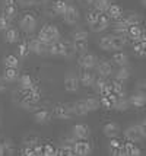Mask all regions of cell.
<instances>
[{
    "mask_svg": "<svg viewBox=\"0 0 146 156\" xmlns=\"http://www.w3.org/2000/svg\"><path fill=\"white\" fill-rule=\"evenodd\" d=\"M142 32H143V29H142L139 25H132V27H129V29H127L126 38H129L132 42L140 41V38H142Z\"/></svg>",
    "mask_w": 146,
    "mask_h": 156,
    "instance_id": "2e32d148",
    "label": "cell"
},
{
    "mask_svg": "<svg viewBox=\"0 0 146 156\" xmlns=\"http://www.w3.org/2000/svg\"><path fill=\"white\" fill-rule=\"evenodd\" d=\"M48 53L51 55H62L63 53V41H54L48 45Z\"/></svg>",
    "mask_w": 146,
    "mask_h": 156,
    "instance_id": "836d02e7",
    "label": "cell"
},
{
    "mask_svg": "<svg viewBox=\"0 0 146 156\" xmlns=\"http://www.w3.org/2000/svg\"><path fill=\"white\" fill-rule=\"evenodd\" d=\"M29 50L31 53H34L37 55H44L45 53H48V45L44 44L42 41H40L38 38H32V40L28 42Z\"/></svg>",
    "mask_w": 146,
    "mask_h": 156,
    "instance_id": "52a82bcc",
    "label": "cell"
},
{
    "mask_svg": "<svg viewBox=\"0 0 146 156\" xmlns=\"http://www.w3.org/2000/svg\"><path fill=\"white\" fill-rule=\"evenodd\" d=\"M19 77V72L18 69H12V67H5V72H3V79L9 83L12 82H16Z\"/></svg>",
    "mask_w": 146,
    "mask_h": 156,
    "instance_id": "f1b7e54d",
    "label": "cell"
},
{
    "mask_svg": "<svg viewBox=\"0 0 146 156\" xmlns=\"http://www.w3.org/2000/svg\"><path fill=\"white\" fill-rule=\"evenodd\" d=\"M94 89H95V92L99 94V95H107V94H111V90H110V82H107L105 77H98L94 80Z\"/></svg>",
    "mask_w": 146,
    "mask_h": 156,
    "instance_id": "30bf717a",
    "label": "cell"
},
{
    "mask_svg": "<svg viewBox=\"0 0 146 156\" xmlns=\"http://www.w3.org/2000/svg\"><path fill=\"white\" fill-rule=\"evenodd\" d=\"M88 31H84V29H77L73 34V40H79V41H88Z\"/></svg>",
    "mask_w": 146,
    "mask_h": 156,
    "instance_id": "c3c4849f",
    "label": "cell"
},
{
    "mask_svg": "<svg viewBox=\"0 0 146 156\" xmlns=\"http://www.w3.org/2000/svg\"><path fill=\"white\" fill-rule=\"evenodd\" d=\"M56 156H75V152L73 149H67V147H60L57 150Z\"/></svg>",
    "mask_w": 146,
    "mask_h": 156,
    "instance_id": "f907efd6",
    "label": "cell"
},
{
    "mask_svg": "<svg viewBox=\"0 0 146 156\" xmlns=\"http://www.w3.org/2000/svg\"><path fill=\"white\" fill-rule=\"evenodd\" d=\"M73 152L76 156H89L92 152V146L86 140H76L73 146Z\"/></svg>",
    "mask_w": 146,
    "mask_h": 156,
    "instance_id": "9c48e42d",
    "label": "cell"
},
{
    "mask_svg": "<svg viewBox=\"0 0 146 156\" xmlns=\"http://www.w3.org/2000/svg\"><path fill=\"white\" fill-rule=\"evenodd\" d=\"M80 2H84V3H88V5H92V0H80Z\"/></svg>",
    "mask_w": 146,
    "mask_h": 156,
    "instance_id": "94428289",
    "label": "cell"
},
{
    "mask_svg": "<svg viewBox=\"0 0 146 156\" xmlns=\"http://www.w3.org/2000/svg\"><path fill=\"white\" fill-rule=\"evenodd\" d=\"M10 27V20L7 19L3 12H0V31H6Z\"/></svg>",
    "mask_w": 146,
    "mask_h": 156,
    "instance_id": "681fc988",
    "label": "cell"
},
{
    "mask_svg": "<svg viewBox=\"0 0 146 156\" xmlns=\"http://www.w3.org/2000/svg\"><path fill=\"white\" fill-rule=\"evenodd\" d=\"M29 53H31V50H29V45L28 42H21L19 45H18V54L21 55L22 58H25V57H28Z\"/></svg>",
    "mask_w": 146,
    "mask_h": 156,
    "instance_id": "ee69618b",
    "label": "cell"
},
{
    "mask_svg": "<svg viewBox=\"0 0 146 156\" xmlns=\"http://www.w3.org/2000/svg\"><path fill=\"white\" fill-rule=\"evenodd\" d=\"M53 114L59 120H69L73 112H72V107L67 104H57L53 109Z\"/></svg>",
    "mask_w": 146,
    "mask_h": 156,
    "instance_id": "8992f818",
    "label": "cell"
},
{
    "mask_svg": "<svg viewBox=\"0 0 146 156\" xmlns=\"http://www.w3.org/2000/svg\"><path fill=\"white\" fill-rule=\"evenodd\" d=\"M123 18H124V20L127 22L129 27H132V25H140V16L137 13H134V12L123 15Z\"/></svg>",
    "mask_w": 146,
    "mask_h": 156,
    "instance_id": "ab89813d",
    "label": "cell"
},
{
    "mask_svg": "<svg viewBox=\"0 0 146 156\" xmlns=\"http://www.w3.org/2000/svg\"><path fill=\"white\" fill-rule=\"evenodd\" d=\"M129 104L134 107V108H143L146 105V96L140 95V94H133L130 98H129Z\"/></svg>",
    "mask_w": 146,
    "mask_h": 156,
    "instance_id": "603a6c76",
    "label": "cell"
},
{
    "mask_svg": "<svg viewBox=\"0 0 146 156\" xmlns=\"http://www.w3.org/2000/svg\"><path fill=\"white\" fill-rule=\"evenodd\" d=\"M69 6V3L66 2V0H54L53 2V5H51V9H53V12L56 15H64L66 12V9Z\"/></svg>",
    "mask_w": 146,
    "mask_h": 156,
    "instance_id": "4316f807",
    "label": "cell"
},
{
    "mask_svg": "<svg viewBox=\"0 0 146 156\" xmlns=\"http://www.w3.org/2000/svg\"><path fill=\"white\" fill-rule=\"evenodd\" d=\"M133 53L137 57H146V42L145 41H136L133 42Z\"/></svg>",
    "mask_w": 146,
    "mask_h": 156,
    "instance_id": "4dcf8cb0",
    "label": "cell"
},
{
    "mask_svg": "<svg viewBox=\"0 0 146 156\" xmlns=\"http://www.w3.org/2000/svg\"><path fill=\"white\" fill-rule=\"evenodd\" d=\"M130 77V69L127 66H123V67H118V70L116 72V79L120 82H124Z\"/></svg>",
    "mask_w": 146,
    "mask_h": 156,
    "instance_id": "f35d334b",
    "label": "cell"
},
{
    "mask_svg": "<svg viewBox=\"0 0 146 156\" xmlns=\"http://www.w3.org/2000/svg\"><path fill=\"white\" fill-rule=\"evenodd\" d=\"M127 29H129V25H127V22L124 20V18H123V16H121L120 19L116 20V23H114V32H116V35L126 37V34H127Z\"/></svg>",
    "mask_w": 146,
    "mask_h": 156,
    "instance_id": "44dd1931",
    "label": "cell"
},
{
    "mask_svg": "<svg viewBox=\"0 0 146 156\" xmlns=\"http://www.w3.org/2000/svg\"><path fill=\"white\" fill-rule=\"evenodd\" d=\"M23 143H25V146H32V147H34V146L38 144V140H37L35 137H28V139H25Z\"/></svg>",
    "mask_w": 146,
    "mask_h": 156,
    "instance_id": "db71d44e",
    "label": "cell"
},
{
    "mask_svg": "<svg viewBox=\"0 0 146 156\" xmlns=\"http://www.w3.org/2000/svg\"><path fill=\"white\" fill-rule=\"evenodd\" d=\"M3 5H16V0H3Z\"/></svg>",
    "mask_w": 146,
    "mask_h": 156,
    "instance_id": "6f0895ef",
    "label": "cell"
},
{
    "mask_svg": "<svg viewBox=\"0 0 146 156\" xmlns=\"http://www.w3.org/2000/svg\"><path fill=\"white\" fill-rule=\"evenodd\" d=\"M111 61L116 64V66H118V67H123V66H127V63H129V57H127V54H126L124 51H116L114 54H112V58Z\"/></svg>",
    "mask_w": 146,
    "mask_h": 156,
    "instance_id": "e0dca14e",
    "label": "cell"
},
{
    "mask_svg": "<svg viewBox=\"0 0 146 156\" xmlns=\"http://www.w3.org/2000/svg\"><path fill=\"white\" fill-rule=\"evenodd\" d=\"M63 83H64V89H66L67 92H70V94L77 92V89H79V86H80L77 75L72 73V72L66 73V76H64V82H63Z\"/></svg>",
    "mask_w": 146,
    "mask_h": 156,
    "instance_id": "7a4b0ae2",
    "label": "cell"
},
{
    "mask_svg": "<svg viewBox=\"0 0 146 156\" xmlns=\"http://www.w3.org/2000/svg\"><path fill=\"white\" fill-rule=\"evenodd\" d=\"M124 136L126 139L129 140V142H133V143H137L140 142L143 137H142V133H140L139 127H137V124H134V126H130V127H127L124 131Z\"/></svg>",
    "mask_w": 146,
    "mask_h": 156,
    "instance_id": "8fae6325",
    "label": "cell"
},
{
    "mask_svg": "<svg viewBox=\"0 0 146 156\" xmlns=\"http://www.w3.org/2000/svg\"><path fill=\"white\" fill-rule=\"evenodd\" d=\"M110 90H111V94H114V95L117 96H121L124 95V88H123V82L120 80H112L110 82Z\"/></svg>",
    "mask_w": 146,
    "mask_h": 156,
    "instance_id": "d6a6232c",
    "label": "cell"
},
{
    "mask_svg": "<svg viewBox=\"0 0 146 156\" xmlns=\"http://www.w3.org/2000/svg\"><path fill=\"white\" fill-rule=\"evenodd\" d=\"M5 16H6L9 20H13L18 15V7L16 5H3V10H2Z\"/></svg>",
    "mask_w": 146,
    "mask_h": 156,
    "instance_id": "1f68e13d",
    "label": "cell"
},
{
    "mask_svg": "<svg viewBox=\"0 0 146 156\" xmlns=\"http://www.w3.org/2000/svg\"><path fill=\"white\" fill-rule=\"evenodd\" d=\"M129 107H130V104H129V98H126L124 95H121V96H117L116 104H114V108L112 109H117V111H126V109H129Z\"/></svg>",
    "mask_w": 146,
    "mask_h": 156,
    "instance_id": "f546056e",
    "label": "cell"
},
{
    "mask_svg": "<svg viewBox=\"0 0 146 156\" xmlns=\"http://www.w3.org/2000/svg\"><path fill=\"white\" fill-rule=\"evenodd\" d=\"M140 41H145V42H146V29L142 32V38H140Z\"/></svg>",
    "mask_w": 146,
    "mask_h": 156,
    "instance_id": "91938a15",
    "label": "cell"
},
{
    "mask_svg": "<svg viewBox=\"0 0 146 156\" xmlns=\"http://www.w3.org/2000/svg\"><path fill=\"white\" fill-rule=\"evenodd\" d=\"M5 40H6V42H9V44L16 42V41L19 40V31L13 27H9L6 31H5Z\"/></svg>",
    "mask_w": 146,
    "mask_h": 156,
    "instance_id": "83f0119b",
    "label": "cell"
},
{
    "mask_svg": "<svg viewBox=\"0 0 146 156\" xmlns=\"http://www.w3.org/2000/svg\"><path fill=\"white\" fill-rule=\"evenodd\" d=\"M99 15H101V12H98L97 9H94V10H89L88 13H86V22H88V25H94L95 22L98 20V18H99Z\"/></svg>",
    "mask_w": 146,
    "mask_h": 156,
    "instance_id": "7bdbcfd3",
    "label": "cell"
},
{
    "mask_svg": "<svg viewBox=\"0 0 146 156\" xmlns=\"http://www.w3.org/2000/svg\"><path fill=\"white\" fill-rule=\"evenodd\" d=\"M3 64H5V67H12V69H19V60H18V57L13 54H9L5 57V60H3Z\"/></svg>",
    "mask_w": 146,
    "mask_h": 156,
    "instance_id": "74e56055",
    "label": "cell"
},
{
    "mask_svg": "<svg viewBox=\"0 0 146 156\" xmlns=\"http://www.w3.org/2000/svg\"><path fill=\"white\" fill-rule=\"evenodd\" d=\"M111 41H112V35H104L99 38V48L104 50V51H112L111 50Z\"/></svg>",
    "mask_w": 146,
    "mask_h": 156,
    "instance_id": "d590c367",
    "label": "cell"
},
{
    "mask_svg": "<svg viewBox=\"0 0 146 156\" xmlns=\"http://www.w3.org/2000/svg\"><path fill=\"white\" fill-rule=\"evenodd\" d=\"M140 3H142V6L146 7V0H140Z\"/></svg>",
    "mask_w": 146,
    "mask_h": 156,
    "instance_id": "6125c7cd",
    "label": "cell"
},
{
    "mask_svg": "<svg viewBox=\"0 0 146 156\" xmlns=\"http://www.w3.org/2000/svg\"><path fill=\"white\" fill-rule=\"evenodd\" d=\"M63 19H64V22L67 25H76L79 22V19H80V13H79L77 7L73 6V5H69L64 15H63Z\"/></svg>",
    "mask_w": 146,
    "mask_h": 156,
    "instance_id": "277c9868",
    "label": "cell"
},
{
    "mask_svg": "<svg viewBox=\"0 0 146 156\" xmlns=\"http://www.w3.org/2000/svg\"><path fill=\"white\" fill-rule=\"evenodd\" d=\"M40 41H42L44 44L50 45L51 42L60 40V32L54 25H44V27L40 29L38 32V37H37Z\"/></svg>",
    "mask_w": 146,
    "mask_h": 156,
    "instance_id": "6da1fadb",
    "label": "cell"
},
{
    "mask_svg": "<svg viewBox=\"0 0 146 156\" xmlns=\"http://www.w3.org/2000/svg\"><path fill=\"white\" fill-rule=\"evenodd\" d=\"M19 25H21L22 31L31 34V32H34L35 28H37V19H35V16L32 13H25L21 18V20H19Z\"/></svg>",
    "mask_w": 146,
    "mask_h": 156,
    "instance_id": "3957f363",
    "label": "cell"
},
{
    "mask_svg": "<svg viewBox=\"0 0 146 156\" xmlns=\"http://www.w3.org/2000/svg\"><path fill=\"white\" fill-rule=\"evenodd\" d=\"M108 150H110V156H126L124 155V149H123V144L108 147Z\"/></svg>",
    "mask_w": 146,
    "mask_h": 156,
    "instance_id": "7dc6e473",
    "label": "cell"
},
{
    "mask_svg": "<svg viewBox=\"0 0 146 156\" xmlns=\"http://www.w3.org/2000/svg\"><path fill=\"white\" fill-rule=\"evenodd\" d=\"M137 127H139L140 133H142V137H143V139H146V118H145V120H142V121L137 124Z\"/></svg>",
    "mask_w": 146,
    "mask_h": 156,
    "instance_id": "f5cc1de1",
    "label": "cell"
},
{
    "mask_svg": "<svg viewBox=\"0 0 146 156\" xmlns=\"http://www.w3.org/2000/svg\"><path fill=\"white\" fill-rule=\"evenodd\" d=\"M92 5L95 6V9H97L98 12L105 13V10L111 5V2H110V0H92Z\"/></svg>",
    "mask_w": 146,
    "mask_h": 156,
    "instance_id": "60d3db41",
    "label": "cell"
},
{
    "mask_svg": "<svg viewBox=\"0 0 146 156\" xmlns=\"http://www.w3.org/2000/svg\"><path fill=\"white\" fill-rule=\"evenodd\" d=\"M127 42L126 37H120V35H112V41H111V50L112 51H120L123 50Z\"/></svg>",
    "mask_w": 146,
    "mask_h": 156,
    "instance_id": "484cf974",
    "label": "cell"
},
{
    "mask_svg": "<svg viewBox=\"0 0 146 156\" xmlns=\"http://www.w3.org/2000/svg\"><path fill=\"white\" fill-rule=\"evenodd\" d=\"M91 134L89 127L84 124V122H79V124H75L73 129H72V136L75 137L76 140H86Z\"/></svg>",
    "mask_w": 146,
    "mask_h": 156,
    "instance_id": "5b68a950",
    "label": "cell"
},
{
    "mask_svg": "<svg viewBox=\"0 0 146 156\" xmlns=\"http://www.w3.org/2000/svg\"><path fill=\"white\" fill-rule=\"evenodd\" d=\"M102 133L105 137L108 139H114L120 134V126L117 122H107L104 127H102Z\"/></svg>",
    "mask_w": 146,
    "mask_h": 156,
    "instance_id": "5bb4252c",
    "label": "cell"
},
{
    "mask_svg": "<svg viewBox=\"0 0 146 156\" xmlns=\"http://www.w3.org/2000/svg\"><path fill=\"white\" fill-rule=\"evenodd\" d=\"M57 149L53 146V144H42V156H56Z\"/></svg>",
    "mask_w": 146,
    "mask_h": 156,
    "instance_id": "f6af8a7d",
    "label": "cell"
},
{
    "mask_svg": "<svg viewBox=\"0 0 146 156\" xmlns=\"http://www.w3.org/2000/svg\"><path fill=\"white\" fill-rule=\"evenodd\" d=\"M105 15H107L110 19L117 20V19H120V18L123 16V9L118 6V5H114V3H111V5L108 6V9L105 10Z\"/></svg>",
    "mask_w": 146,
    "mask_h": 156,
    "instance_id": "ac0fdd59",
    "label": "cell"
},
{
    "mask_svg": "<svg viewBox=\"0 0 146 156\" xmlns=\"http://www.w3.org/2000/svg\"><path fill=\"white\" fill-rule=\"evenodd\" d=\"M76 143V139L72 136H64L60 139V147H67V149H73Z\"/></svg>",
    "mask_w": 146,
    "mask_h": 156,
    "instance_id": "b9f144b4",
    "label": "cell"
},
{
    "mask_svg": "<svg viewBox=\"0 0 146 156\" xmlns=\"http://www.w3.org/2000/svg\"><path fill=\"white\" fill-rule=\"evenodd\" d=\"M97 57L94 54H91V53H84V54H80L79 57V66L85 70H91V69H94L97 66Z\"/></svg>",
    "mask_w": 146,
    "mask_h": 156,
    "instance_id": "ba28073f",
    "label": "cell"
},
{
    "mask_svg": "<svg viewBox=\"0 0 146 156\" xmlns=\"http://www.w3.org/2000/svg\"><path fill=\"white\" fill-rule=\"evenodd\" d=\"M72 112L77 117H85L88 115V108H86V105H85L84 101H76L73 105H72Z\"/></svg>",
    "mask_w": 146,
    "mask_h": 156,
    "instance_id": "cb8c5ba5",
    "label": "cell"
},
{
    "mask_svg": "<svg viewBox=\"0 0 146 156\" xmlns=\"http://www.w3.org/2000/svg\"><path fill=\"white\" fill-rule=\"evenodd\" d=\"M72 47L75 50V53L79 54H84L88 51V41H79V40H73L72 42Z\"/></svg>",
    "mask_w": 146,
    "mask_h": 156,
    "instance_id": "e575fe53",
    "label": "cell"
},
{
    "mask_svg": "<svg viewBox=\"0 0 146 156\" xmlns=\"http://www.w3.org/2000/svg\"><path fill=\"white\" fill-rule=\"evenodd\" d=\"M12 153V146L9 142H0V156H9Z\"/></svg>",
    "mask_w": 146,
    "mask_h": 156,
    "instance_id": "bcb514c9",
    "label": "cell"
},
{
    "mask_svg": "<svg viewBox=\"0 0 146 156\" xmlns=\"http://www.w3.org/2000/svg\"><path fill=\"white\" fill-rule=\"evenodd\" d=\"M123 149H124V155L126 156H140L142 152L140 149L134 144L133 142H123Z\"/></svg>",
    "mask_w": 146,
    "mask_h": 156,
    "instance_id": "d6986e66",
    "label": "cell"
},
{
    "mask_svg": "<svg viewBox=\"0 0 146 156\" xmlns=\"http://www.w3.org/2000/svg\"><path fill=\"white\" fill-rule=\"evenodd\" d=\"M108 27H110V18L105 13H101L97 22H95L94 25H91V29H92L94 32H102V31H105Z\"/></svg>",
    "mask_w": 146,
    "mask_h": 156,
    "instance_id": "7c38bea8",
    "label": "cell"
},
{
    "mask_svg": "<svg viewBox=\"0 0 146 156\" xmlns=\"http://www.w3.org/2000/svg\"><path fill=\"white\" fill-rule=\"evenodd\" d=\"M47 0H34V5H44Z\"/></svg>",
    "mask_w": 146,
    "mask_h": 156,
    "instance_id": "680465c9",
    "label": "cell"
},
{
    "mask_svg": "<svg viewBox=\"0 0 146 156\" xmlns=\"http://www.w3.org/2000/svg\"><path fill=\"white\" fill-rule=\"evenodd\" d=\"M22 6H32L34 5V0H18Z\"/></svg>",
    "mask_w": 146,
    "mask_h": 156,
    "instance_id": "11a10c76",
    "label": "cell"
},
{
    "mask_svg": "<svg viewBox=\"0 0 146 156\" xmlns=\"http://www.w3.org/2000/svg\"><path fill=\"white\" fill-rule=\"evenodd\" d=\"M136 92L140 94V95L146 96V80L139 82V85H137V90H136Z\"/></svg>",
    "mask_w": 146,
    "mask_h": 156,
    "instance_id": "816d5d0a",
    "label": "cell"
},
{
    "mask_svg": "<svg viewBox=\"0 0 146 156\" xmlns=\"http://www.w3.org/2000/svg\"><path fill=\"white\" fill-rule=\"evenodd\" d=\"M77 77H79V83H80L82 86H85V88L92 86V85H94V80H95L94 73H91L89 70H85V69L77 75Z\"/></svg>",
    "mask_w": 146,
    "mask_h": 156,
    "instance_id": "9a60e30c",
    "label": "cell"
},
{
    "mask_svg": "<svg viewBox=\"0 0 146 156\" xmlns=\"http://www.w3.org/2000/svg\"><path fill=\"white\" fill-rule=\"evenodd\" d=\"M85 105H86V108H88V111H97V109L101 108V104H99V99H97V98H92V96H89V98H86V99H84Z\"/></svg>",
    "mask_w": 146,
    "mask_h": 156,
    "instance_id": "8d00e7d4",
    "label": "cell"
},
{
    "mask_svg": "<svg viewBox=\"0 0 146 156\" xmlns=\"http://www.w3.org/2000/svg\"><path fill=\"white\" fill-rule=\"evenodd\" d=\"M18 82H19V88L21 89H31V88H34L35 86V82L32 80V77H31L28 73L19 75Z\"/></svg>",
    "mask_w": 146,
    "mask_h": 156,
    "instance_id": "d4e9b609",
    "label": "cell"
},
{
    "mask_svg": "<svg viewBox=\"0 0 146 156\" xmlns=\"http://www.w3.org/2000/svg\"><path fill=\"white\" fill-rule=\"evenodd\" d=\"M6 90V85H5V82L0 79V92H5Z\"/></svg>",
    "mask_w": 146,
    "mask_h": 156,
    "instance_id": "9f6ffc18",
    "label": "cell"
},
{
    "mask_svg": "<svg viewBox=\"0 0 146 156\" xmlns=\"http://www.w3.org/2000/svg\"><path fill=\"white\" fill-rule=\"evenodd\" d=\"M116 99H117V95H114V94L101 95L99 104H101V107H104V108H107V109H112L114 108V104H116Z\"/></svg>",
    "mask_w": 146,
    "mask_h": 156,
    "instance_id": "7402d4cb",
    "label": "cell"
},
{
    "mask_svg": "<svg viewBox=\"0 0 146 156\" xmlns=\"http://www.w3.org/2000/svg\"><path fill=\"white\" fill-rule=\"evenodd\" d=\"M51 120V114L47 109H38L34 112V121L38 124H47Z\"/></svg>",
    "mask_w": 146,
    "mask_h": 156,
    "instance_id": "ffe728a7",
    "label": "cell"
},
{
    "mask_svg": "<svg viewBox=\"0 0 146 156\" xmlns=\"http://www.w3.org/2000/svg\"><path fill=\"white\" fill-rule=\"evenodd\" d=\"M95 67H97L98 75L101 76V77H108V76L112 73V64L110 63V61H107V60L98 61Z\"/></svg>",
    "mask_w": 146,
    "mask_h": 156,
    "instance_id": "4fadbf2b",
    "label": "cell"
}]
</instances>
